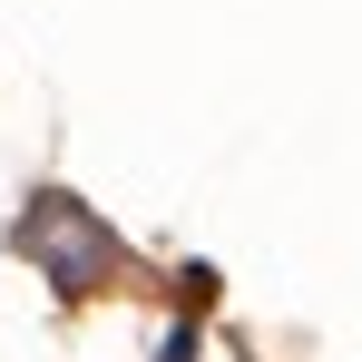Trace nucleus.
<instances>
[{
	"label": "nucleus",
	"instance_id": "1",
	"mask_svg": "<svg viewBox=\"0 0 362 362\" xmlns=\"http://www.w3.org/2000/svg\"><path fill=\"white\" fill-rule=\"evenodd\" d=\"M20 255H30L59 294H98V284H108V264H118L108 226H98L78 196H40V206L20 216Z\"/></svg>",
	"mask_w": 362,
	"mask_h": 362
}]
</instances>
